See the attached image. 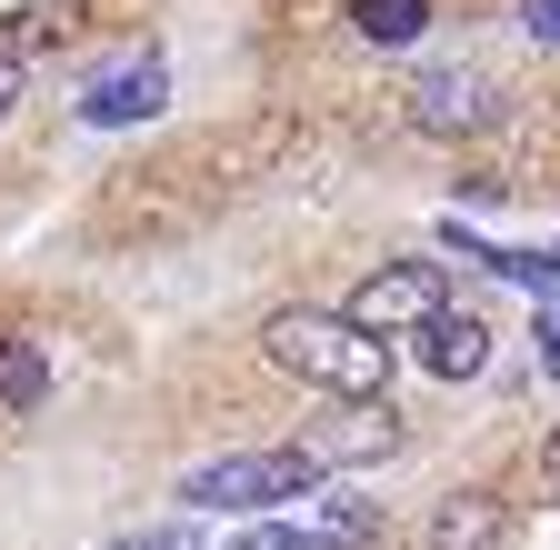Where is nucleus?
Listing matches in <instances>:
<instances>
[{
    "instance_id": "6",
    "label": "nucleus",
    "mask_w": 560,
    "mask_h": 550,
    "mask_svg": "<svg viewBox=\"0 0 560 550\" xmlns=\"http://www.w3.org/2000/svg\"><path fill=\"white\" fill-rule=\"evenodd\" d=\"M420 540H431V550H501V540H511V511L490 501V491H451Z\"/></svg>"
},
{
    "instance_id": "17",
    "label": "nucleus",
    "mask_w": 560,
    "mask_h": 550,
    "mask_svg": "<svg viewBox=\"0 0 560 550\" xmlns=\"http://www.w3.org/2000/svg\"><path fill=\"white\" fill-rule=\"evenodd\" d=\"M540 361H550V381H560V301L540 311Z\"/></svg>"
},
{
    "instance_id": "15",
    "label": "nucleus",
    "mask_w": 560,
    "mask_h": 550,
    "mask_svg": "<svg viewBox=\"0 0 560 550\" xmlns=\"http://www.w3.org/2000/svg\"><path fill=\"white\" fill-rule=\"evenodd\" d=\"M120 550H200L190 530H140V540H120Z\"/></svg>"
},
{
    "instance_id": "14",
    "label": "nucleus",
    "mask_w": 560,
    "mask_h": 550,
    "mask_svg": "<svg viewBox=\"0 0 560 550\" xmlns=\"http://www.w3.org/2000/svg\"><path fill=\"white\" fill-rule=\"evenodd\" d=\"M521 31H530L540 50H560V0H521Z\"/></svg>"
},
{
    "instance_id": "8",
    "label": "nucleus",
    "mask_w": 560,
    "mask_h": 550,
    "mask_svg": "<svg viewBox=\"0 0 560 550\" xmlns=\"http://www.w3.org/2000/svg\"><path fill=\"white\" fill-rule=\"evenodd\" d=\"M311 450H320V470L330 460H381V450H400V421H390V410H330V421L311 431Z\"/></svg>"
},
{
    "instance_id": "19",
    "label": "nucleus",
    "mask_w": 560,
    "mask_h": 550,
    "mask_svg": "<svg viewBox=\"0 0 560 550\" xmlns=\"http://www.w3.org/2000/svg\"><path fill=\"white\" fill-rule=\"evenodd\" d=\"M540 470H550V480H560V431H550V441H540Z\"/></svg>"
},
{
    "instance_id": "10",
    "label": "nucleus",
    "mask_w": 560,
    "mask_h": 550,
    "mask_svg": "<svg viewBox=\"0 0 560 550\" xmlns=\"http://www.w3.org/2000/svg\"><path fill=\"white\" fill-rule=\"evenodd\" d=\"M70 31H81V11H70V0H40V11H11V21H0V50L31 60V50H60Z\"/></svg>"
},
{
    "instance_id": "12",
    "label": "nucleus",
    "mask_w": 560,
    "mask_h": 550,
    "mask_svg": "<svg viewBox=\"0 0 560 550\" xmlns=\"http://www.w3.org/2000/svg\"><path fill=\"white\" fill-rule=\"evenodd\" d=\"M311 540H330V550H361V540H371V511H361V501H320Z\"/></svg>"
},
{
    "instance_id": "5",
    "label": "nucleus",
    "mask_w": 560,
    "mask_h": 550,
    "mask_svg": "<svg viewBox=\"0 0 560 550\" xmlns=\"http://www.w3.org/2000/svg\"><path fill=\"white\" fill-rule=\"evenodd\" d=\"M161 101H171V71L140 50V60H120L110 81H91V91H81V120H91V130H120V120H151Z\"/></svg>"
},
{
    "instance_id": "1",
    "label": "nucleus",
    "mask_w": 560,
    "mask_h": 550,
    "mask_svg": "<svg viewBox=\"0 0 560 550\" xmlns=\"http://www.w3.org/2000/svg\"><path fill=\"white\" fill-rule=\"evenodd\" d=\"M260 351L291 371V381L330 390V400H381L390 390V340L361 330L350 311H270L260 320Z\"/></svg>"
},
{
    "instance_id": "7",
    "label": "nucleus",
    "mask_w": 560,
    "mask_h": 550,
    "mask_svg": "<svg viewBox=\"0 0 560 550\" xmlns=\"http://www.w3.org/2000/svg\"><path fill=\"white\" fill-rule=\"evenodd\" d=\"M490 361V320H470V311H441L431 330H420V371L431 381H470Z\"/></svg>"
},
{
    "instance_id": "3",
    "label": "nucleus",
    "mask_w": 560,
    "mask_h": 550,
    "mask_svg": "<svg viewBox=\"0 0 560 550\" xmlns=\"http://www.w3.org/2000/svg\"><path fill=\"white\" fill-rule=\"evenodd\" d=\"M451 301H441V270L431 260H390V270H371V281L361 291H350V320H361V330H431Z\"/></svg>"
},
{
    "instance_id": "9",
    "label": "nucleus",
    "mask_w": 560,
    "mask_h": 550,
    "mask_svg": "<svg viewBox=\"0 0 560 550\" xmlns=\"http://www.w3.org/2000/svg\"><path fill=\"white\" fill-rule=\"evenodd\" d=\"M40 400H50V361H40V340L0 330V410H40Z\"/></svg>"
},
{
    "instance_id": "16",
    "label": "nucleus",
    "mask_w": 560,
    "mask_h": 550,
    "mask_svg": "<svg viewBox=\"0 0 560 550\" xmlns=\"http://www.w3.org/2000/svg\"><path fill=\"white\" fill-rule=\"evenodd\" d=\"M241 550H311V530H250Z\"/></svg>"
},
{
    "instance_id": "18",
    "label": "nucleus",
    "mask_w": 560,
    "mask_h": 550,
    "mask_svg": "<svg viewBox=\"0 0 560 550\" xmlns=\"http://www.w3.org/2000/svg\"><path fill=\"white\" fill-rule=\"evenodd\" d=\"M11 110H21V60L0 50V120H11Z\"/></svg>"
},
{
    "instance_id": "2",
    "label": "nucleus",
    "mask_w": 560,
    "mask_h": 550,
    "mask_svg": "<svg viewBox=\"0 0 560 550\" xmlns=\"http://www.w3.org/2000/svg\"><path fill=\"white\" fill-rule=\"evenodd\" d=\"M320 480V450L301 441V450H231V460H200L190 480H180V501L190 511H280L291 491H311Z\"/></svg>"
},
{
    "instance_id": "4",
    "label": "nucleus",
    "mask_w": 560,
    "mask_h": 550,
    "mask_svg": "<svg viewBox=\"0 0 560 550\" xmlns=\"http://www.w3.org/2000/svg\"><path fill=\"white\" fill-rule=\"evenodd\" d=\"M490 110H501V91L480 71H420L410 81V120L431 130V141H470V130H490Z\"/></svg>"
},
{
    "instance_id": "11",
    "label": "nucleus",
    "mask_w": 560,
    "mask_h": 550,
    "mask_svg": "<svg viewBox=\"0 0 560 550\" xmlns=\"http://www.w3.org/2000/svg\"><path fill=\"white\" fill-rule=\"evenodd\" d=\"M350 31L381 40V50H400V40L431 31V0H350Z\"/></svg>"
},
{
    "instance_id": "13",
    "label": "nucleus",
    "mask_w": 560,
    "mask_h": 550,
    "mask_svg": "<svg viewBox=\"0 0 560 550\" xmlns=\"http://www.w3.org/2000/svg\"><path fill=\"white\" fill-rule=\"evenodd\" d=\"M490 270H511V281H560V250H480Z\"/></svg>"
}]
</instances>
